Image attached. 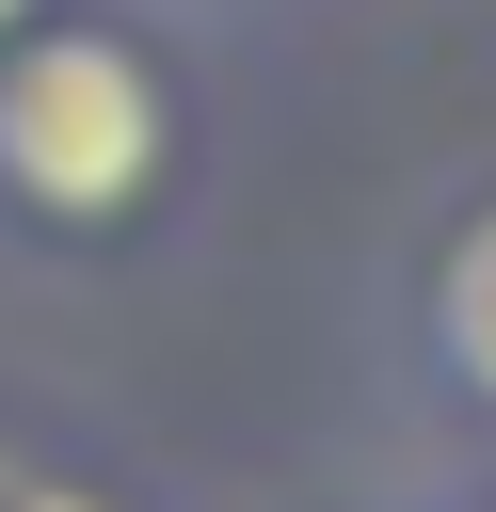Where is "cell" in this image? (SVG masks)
I'll return each instance as SVG.
<instances>
[{"instance_id":"1","label":"cell","mask_w":496,"mask_h":512,"mask_svg":"<svg viewBox=\"0 0 496 512\" xmlns=\"http://www.w3.org/2000/svg\"><path fill=\"white\" fill-rule=\"evenodd\" d=\"M176 160V112H160V64L96 16L64 32H16L0 48V192L32 224H128Z\"/></svg>"},{"instance_id":"2","label":"cell","mask_w":496,"mask_h":512,"mask_svg":"<svg viewBox=\"0 0 496 512\" xmlns=\"http://www.w3.org/2000/svg\"><path fill=\"white\" fill-rule=\"evenodd\" d=\"M432 368L464 416H496V208L448 224V256H432Z\"/></svg>"},{"instance_id":"4","label":"cell","mask_w":496,"mask_h":512,"mask_svg":"<svg viewBox=\"0 0 496 512\" xmlns=\"http://www.w3.org/2000/svg\"><path fill=\"white\" fill-rule=\"evenodd\" d=\"M16 32H32V0H0V48H16Z\"/></svg>"},{"instance_id":"3","label":"cell","mask_w":496,"mask_h":512,"mask_svg":"<svg viewBox=\"0 0 496 512\" xmlns=\"http://www.w3.org/2000/svg\"><path fill=\"white\" fill-rule=\"evenodd\" d=\"M0 512H112V496H80V480H48V464H0Z\"/></svg>"}]
</instances>
